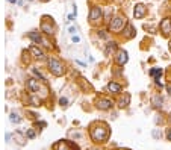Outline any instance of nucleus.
Returning <instances> with one entry per match:
<instances>
[{"label": "nucleus", "mask_w": 171, "mask_h": 150, "mask_svg": "<svg viewBox=\"0 0 171 150\" xmlns=\"http://www.w3.org/2000/svg\"><path fill=\"white\" fill-rule=\"evenodd\" d=\"M166 138L171 141V129H168V130H166Z\"/></svg>", "instance_id": "22"}, {"label": "nucleus", "mask_w": 171, "mask_h": 150, "mask_svg": "<svg viewBox=\"0 0 171 150\" xmlns=\"http://www.w3.org/2000/svg\"><path fill=\"white\" fill-rule=\"evenodd\" d=\"M68 32H70V34H74V32H76V29H74V28H70V29H68Z\"/></svg>", "instance_id": "24"}, {"label": "nucleus", "mask_w": 171, "mask_h": 150, "mask_svg": "<svg viewBox=\"0 0 171 150\" xmlns=\"http://www.w3.org/2000/svg\"><path fill=\"white\" fill-rule=\"evenodd\" d=\"M9 2H11V3H17V0H9Z\"/></svg>", "instance_id": "26"}, {"label": "nucleus", "mask_w": 171, "mask_h": 150, "mask_svg": "<svg viewBox=\"0 0 171 150\" xmlns=\"http://www.w3.org/2000/svg\"><path fill=\"white\" fill-rule=\"evenodd\" d=\"M11 121H12V123H20L21 118H20L18 115H14V114H12V115H11Z\"/></svg>", "instance_id": "19"}, {"label": "nucleus", "mask_w": 171, "mask_h": 150, "mask_svg": "<svg viewBox=\"0 0 171 150\" xmlns=\"http://www.w3.org/2000/svg\"><path fill=\"white\" fill-rule=\"evenodd\" d=\"M73 43H79V37H73Z\"/></svg>", "instance_id": "25"}, {"label": "nucleus", "mask_w": 171, "mask_h": 150, "mask_svg": "<svg viewBox=\"0 0 171 150\" xmlns=\"http://www.w3.org/2000/svg\"><path fill=\"white\" fill-rule=\"evenodd\" d=\"M153 105H154L156 108H162V97L154 96V97H153Z\"/></svg>", "instance_id": "15"}, {"label": "nucleus", "mask_w": 171, "mask_h": 150, "mask_svg": "<svg viewBox=\"0 0 171 150\" xmlns=\"http://www.w3.org/2000/svg\"><path fill=\"white\" fill-rule=\"evenodd\" d=\"M98 20H102V9L98 6H92L91 12H89V21L94 23V21H98Z\"/></svg>", "instance_id": "4"}, {"label": "nucleus", "mask_w": 171, "mask_h": 150, "mask_svg": "<svg viewBox=\"0 0 171 150\" xmlns=\"http://www.w3.org/2000/svg\"><path fill=\"white\" fill-rule=\"evenodd\" d=\"M59 103H61V105H62V106H67V103H68V100H67V99H65V97H62V99H61V100H59Z\"/></svg>", "instance_id": "20"}, {"label": "nucleus", "mask_w": 171, "mask_h": 150, "mask_svg": "<svg viewBox=\"0 0 171 150\" xmlns=\"http://www.w3.org/2000/svg\"><path fill=\"white\" fill-rule=\"evenodd\" d=\"M41 29H43V31H46V34H52V32H53V28H52V26H49L46 21L41 24Z\"/></svg>", "instance_id": "16"}, {"label": "nucleus", "mask_w": 171, "mask_h": 150, "mask_svg": "<svg viewBox=\"0 0 171 150\" xmlns=\"http://www.w3.org/2000/svg\"><path fill=\"white\" fill-rule=\"evenodd\" d=\"M27 86H29L32 91H38V90H40V83H38L37 79H29V80H27Z\"/></svg>", "instance_id": "12"}, {"label": "nucleus", "mask_w": 171, "mask_h": 150, "mask_svg": "<svg viewBox=\"0 0 171 150\" xmlns=\"http://www.w3.org/2000/svg\"><path fill=\"white\" fill-rule=\"evenodd\" d=\"M29 38H31V40H32L34 43H37V44H38V43H41V44H44L46 47H50V44H47V43H46V41H44V40H43V38L40 37V34H38L37 31L31 32V34H29Z\"/></svg>", "instance_id": "5"}, {"label": "nucleus", "mask_w": 171, "mask_h": 150, "mask_svg": "<svg viewBox=\"0 0 171 150\" xmlns=\"http://www.w3.org/2000/svg\"><path fill=\"white\" fill-rule=\"evenodd\" d=\"M32 73H34V74H35V76H37L40 80H46V77H44V76H43V74H41L38 70H35V68H34V70H32Z\"/></svg>", "instance_id": "18"}, {"label": "nucleus", "mask_w": 171, "mask_h": 150, "mask_svg": "<svg viewBox=\"0 0 171 150\" xmlns=\"http://www.w3.org/2000/svg\"><path fill=\"white\" fill-rule=\"evenodd\" d=\"M124 26H126V18H124V17H115V18H114V21L111 23L109 29H111L112 32L118 34V32H121V31H123V28H124Z\"/></svg>", "instance_id": "1"}, {"label": "nucleus", "mask_w": 171, "mask_h": 150, "mask_svg": "<svg viewBox=\"0 0 171 150\" xmlns=\"http://www.w3.org/2000/svg\"><path fill=\"white\" fill-rule=\"evenodd\" d=\"M169 50H171V44H169Z\"/></svg>", "instance_id": "27"}, {"label": "nucleus", "mask_w": 171, "mask_h": 150, "mask_svg": "<svg viewBox=\"0 0 171 150\" xmlns=\"http://www.w3.org/2000/svg\"><path fill=\"white\" fill-rule=\"evenodd\" d=\"M153 136H154V138H157V136H160V132H157V130H154V132H153Z\"/></svg>", "instance_id": "23"}, {"label": "nucleus", "mask_w": 171, "mask_h": 150, "mask_svg": "<svg viewBox=\"0 0 171 150\" xmlns=\"http://www.w3.org/2000/svg\"><path fill=\"white\" fill-rule=\"evenodd\" d=\"M114 50H115V43H109V44H108V47H106V55L112 53Z\"/></svg>", "instance_id": "17"}, {"label": "nucleus", "mask_w": 171, "mask_h": 150, "mask_svg": "<svg viewBox=\"0 0 171 150\" xmlns=\"http://www.w3.org/2000/svg\"><path fill=\"white\" fill-rule=\"evenodd\" d=\"M150 74L151 76H156L154 80H159V76L162 74V68H153V70H150Z\"/></svg>", "instance_id": "14"}, {"label": "nucleus", "mask_w": 171, "mask_h": 150, "mask_svg": "<svg viewBox=\"0 0 171 150\" xmlns=\"http://www.w3.org/2000/svg\"><path fill=\"white\" fill-rule=\"evenodd\" d=\"M117 62H118L120 65H123V64H126V62H127V52H126V50H121V52H118Z\"/></svg>", "instance_id": "8"}, {"label": "nucleus", "mask_w": 171, "mask_h": 150, "mask_svg": "<svg viewBox=\"0 0 171 150\" xmlns=\"http://www.w3.org/2000/svg\"><path fill=\"white\" fill-rule=\"evenodd\" d=\"M108 90L111 91V93H115V94H118V93H121V85H118V83H114V82H111V83H108Z\"/></svg>", "instance_id": "10"}, {"label": "nucleus", "mask_w": 171, "mask_h": 150, "mask_svg": "<svg viewBox=\"0 0 171 150\" xmlns=\"http://www.w3.org/2000/svg\"><path fill=\"white\" fill-rule=\"evenodd\" d=\"M31 52H32V53L35 55V58H38V59H44V58H46V55L43 53V50H40L37 46H32V47H31Z\"/></svg>", "instance_id": "9"}, {"label": "nucleus", "mask_w": 171, "mask_h": 150, "mask_svg": "<svg viewBox=\"0 0 171 150\" xmlns=\"http://www.w3.org/2000/svg\"><path fill=\"white\" fill-rule=\"evenodd\" d=\"M145 12H147V8L144 5H136L135 11H133V15H135V18H142L145 15Z\"/></svg>", "instance_id": "6"}, {"label": "nucleus", "mask_w": 171, "mask_h": 150, "mask_svg": "<svg viewBox=\"0 0 171 150\" xmlns=\"http://www.w3.org/2000/svg\"><path fill=\"white\" fill-rule=\"evenodd\" d=\"M26 135H27V138H35V132L34 130H27Z\"/></svg>", "instance_id": "21"}, {"label": "nucleus", "mask_w": 171, "mask_h": 150, "mask_svg": "<svg viewBox=\"0 0 171 150\" xmlns=\"http://www.w3.org/2000/svg\"><path fill=\"white\" fill-rule=\"evenodd\" d=\"M97 106H98L100 109H109V108L112 106V102H109V100H105V99H102V100H98V102H97Z\"/></svg>", "instance_id": "11"}, {"label": "nucleus", "mask_w": 171, "mask_h": 150, "mask_svg": "<svg viewBox=\"0 0 171 150\" xmlns=\"http://www.w3.org/2000/svg\"><path fill=\"white\" fill-rule=\"evenodd\" d=\"M129 102H130V96H129V94H124V99L120 100V106H121V108H126V106L129 105Z\"/></svg>", "instance_id": "13"}, {"label": "nucleus", "mask_w": 171, "mask_h": 150, "mask_svg": "<svg viewBox=\"0 0 171 150\" xmlns=\"http://www.w3.org/2000/svg\"><path fill=\"white\" fill-rule=\"evenodd\" d=\"M92 138L95 141H105L108 138V129L106 127H98V130H92Z\"/></svg>", "instance_id": "3"}, {"label": "nucleus", "mask_w": 171, "mask_h": 150, "mask_svg": "<svg viewBox=\"0 0 171 150\" xmlns=\"http://www.w3.org/2000/svg\"><path fill=\"white\" fill-rule=\"evenodd\" d=\"M160 29H162V32H163L165 35L169 34V32H171V20H168V18L162 20V23H160Z\"/></svg>", "instance_id": "7"}, {"label": "nucleus", "mask_w": 171, "mask_h": 150, "mask_svg": "<svg viewBox=\"0 0 171 150\" xmlns=\"http://www.w3.org/2000/svg\"><path fill=\"white\" fill-rule=\"evenodd\" d=\"M49 67H50V70L53 71V74H56V76L64 74V65H62L59 61H56V59H50V61H49Z\"/></svg>", "instance_id": "2"}]
</instances>
